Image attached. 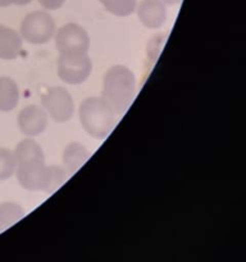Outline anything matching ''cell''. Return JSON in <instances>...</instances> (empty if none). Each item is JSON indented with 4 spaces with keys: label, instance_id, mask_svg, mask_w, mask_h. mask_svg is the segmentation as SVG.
<instances>
[{
    "label": "cell",
    "instance_id": "cell-7",
    "mask_svg": "<svg viewBox=\"0 0 246 262\" xmlns=\"http://www.w3.org/2000/svg\"><path fill=\"white\" fill-rule=\"evenodd\" d=\"M92 63L89 55L59 56L58 76L68 84H81L90 77Z\"/></svg>",
    "mask_w": 246,
    "mask_h": 262
},
{
    "label": "cell",
    "instance_id": "cell-6",
    "mask_svg": "<svg viewBox=\"0 0 246 262\" xmlns=\"http://www.w3.org/2000/svg\"><path fill=\"white\" fill-rule=\"evenodd\" d=\"M43 109L56 123H66L73 117L74 104L71 94L63 87H50L41 96Z\"/></svg>",
    "mask_w": 246,
    "mask_h": 262
},
{
    "label": "cell",
    "instance_id": "cell-13",
    "mask_svg": "<svg viewBox=\"0 0 246 262\" xmlns=\"http://www.w3.org/2000/svg\"><path fill=\"white\" fill-rule=\"evenodd\" d=\"M25 214V209L15 202H4L0 205V233L19 222Z\"/></svg>",
    "mask_w": 246,
    "mask_h": 262
},
{
    "label": "cell",
    "instance_id": "cell-15",
    "mask_svg": "<svg viewBox=\"0 0 246 262\" xmlns=\"http://www.w3.org/2000/svg\"><path fill=\"white\" fill-rule=\"evenodd\" d=\"M15 173V158L13 151L0 147V182L7 181Z\"/></svg>",
    "mask_w": 246,
    "mask_h": 262
},
{
    "label": "cell",
    "instance_id": "cell-11",
    "mask_svg": "<svg viewBox=\"0 0 246 262\" xmlns=\"http://www.w3.org/2000/svg\"><path fill=\"white\" fill-rule=\"evenodd\" d=\"M90 156L91 154L82 143L71 142L63 151V169L68 173V176H72L78 171L82 165H85Z\"/></svg>",
    "mask_w": 246,
    "mask_h": 262
},
{
    "label": "cell",
    "instance_id": "cell-12",
    "mask_svg": "<svg viewBox=\"0 0 246 262\" xmlns=\"http://www.w3.org/2000/svg\"><path fill=\"white\" fill-rule=\"evenodd\" d=\"M18 101H19L18 84L9 77L0 76V112H10L17 106Z\"/></svg>",
    "mask_w": 246,
    "mask_h": 262
},
{
    "label": "cell",
    "instance_id": "cell-2",
    "mask_svg": "<svg viewBox=\"0 0 246 262\" xmlns=\"http://www.w3.org/2000/svg\"><path fill=\"white\" fill-rule=\"evenodd\" d=\"M136 94V77L125 66H113L102 79L101 97L117 115L125 114Z\"/></svg>",
    "mask_w": 246,
    "mask_h": 262
},
{
    "label": "cell",
    "instance_id": "cell-14",
    "mask_svg": "<svg viewBox=\"0 0 246 262\" xmlns=\"http://www.w3.org/2000/svg\"><path fill=\"white\" fill-rule=\"evenodd\" d=\"M102 7L113 15L128 17L137 7V0H99Z\"/></svg>",
    "mask_w": 246,
    "mask_h": 262
},
{
    "label": "cell",
    "instance_id": "cell-10",
    "mask_svg": "<svg viewBox=\"0 0 246 262\" xmlns=\"http://www.w3.org/2000/svg\"><path fill=\"white\" fill-rule=\"evenodd\" d=\"M23 48V38L13 28L0 25V59L14 60Z\"/></svg>",
    "mask_w": 246,
    "mask_h": 262
},
{
    "label": "cell",
    "instance_id": "cell-5",
    "mask_svg": "<svg viewBox=\"0 0 246 262\" xmlns=\"http://www.w3.org/2000/svg\"><path fill=\"white\" fill-rule=\"evenodd\" d=\"M55 45L59 56L87 55L90 36L82 26L67 23L55 32Z\"/></svg>",
    "mask_w": 246,
    "mask_h": 262
},
{
    "label": "cell",
    "instance_id": "cell-18",
    "mask_svg": "<svg viewBox=\"0 0 246 262\" xmlns=\"http://www.w3.org/2000/svg\"><path fill=\"white\" fill-rule=\"evenodd\" d=\"M166 5H177L181 3V0H161Z\"/></svg>",
    "mask_w": 246,
    "mask_h": 262
},
{
    "label": "cell",
    "instance_id": "cell-4",
    "mask_svg": "<svg viewBox=\"0 0 246 262\" xmlns=\"http://www.w3.org/2000/svg\"><path fill=\"white\" fill-rule=\"evenodd\" d=\"M55 32L56 27L53 17L41 10L28 13L20 22V37L33 45L48 43L55 36Z\"/></svg>",
    "mask_w": 246,
    "mask_h": 262
},
{
    "label": "cell",
    "instance_id": "cell-16",
    "mask_svg": "<svg viewBox=\"0 0 246 262\" xmlns=\"http://www.w3.org/2000/svg\"><path fill=\"white\" fill-rule=\"evenodd\" d=\"M40 3V5L43 8H45L46 10H56L59 8L63 7V4L66 3V0H37Z\"/></svg>",
    "mask_w": 246,
    "mask_h": 262
},
{
    "label": "cell",
    "instance_id": "cell-9",
    "mask_svg": "<svg viewBox=\"0 0 246 262\" xmlns=\"http://www.w3.org/2000/svg\"><path fill=\"white\" fill-rule=\"evenodd\" d=\"M138 19L145 27L159 28L167 20V7L161 0H142L136 7Z\"/></svg>",
    "mask_w": 246,
    "mask_h": 262
},
{
    "label": "cell",
    "instance_id": "cell-3",
    "mask_svg": "<svg viewBox=\"0 0 246 262\" xmlns=\"http://www.w3.org/2000/svg\"><path fill=\"white\" fill-rule=\"evenodd\" d=\"M78 117L81 125L91 137L104 140L115 127L118 115L100 96L85 99L79 105Z\"/></svg>",
    "mask_w": 246,
    "mask_h": 262
},
{
    "label": "cell",
    "instance_id": "cell-17",
    "mask_svg": "<svg viewBox=\"0 0 246 262\" xmlns=\"http://www.w3.org/2000/svg\"><path fill=\"white\" fill-rule=\"evenodd\" d=\"M32 0H0V7L7 8L10 5H27Z\"/></svg>",
    "mask_w": 246,
    "mask_h": 262
},
{
    "label": "cell",
    "instance_id": "cell-1",
    "mask_svg": "<svg viewBox=\"0 0 246 262\" xmlns=\"http://www.w3.org/2000/svg\"><path fill=\"white\" fill-rule=\"evenodd\" d=\"M15 158V177L22 188L27 191H45L54 193L68 179L61 166L46 165L45 155L36 141H20L13 151Z\"/></svg>",
    "mask_w": 246,
    "mask_h": 262
},
{
    "label": "cell",
    "instance_id": "cell-8",
    "mask_svg": "<svg viewBox=\"0 0 246 262\" xmlns=\"http://www.w3.org/2000/svg\"><path fill=\"white\" fill-rule=\"evenodd\" d=\"M48 114L37 105H28L23 107L17 118V124L20 132L28 137H36L45 132L48 127Z\"/></svg>",
    "mask_w": 246,
    "mask_h": 262
}]
</instances>
